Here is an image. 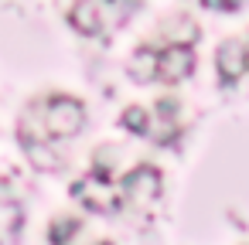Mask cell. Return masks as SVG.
<instances>
[{
    "mask_svg": "<svg viewBox=\"0 0 249 245\" xmlns=\"http://www.w3.org/2000/svg\"><path fill=\"white\" fill-rule=\"evenodd\" d=\"M41 126L52 140H72L86 126V106L72 96H52L41 106Z\"/></svg>",
    "mask_w": 249,
    "mask_h": 245,
    "instance_id": "1",
    "label": "cell"
},
{
    "mask_svg": "<svg viewBox=\"0 0 249 245\" xmlns=\"http://www.w3.org/2000/svg\"><path fill=\"white\" fill-rule=\"evenodd\" d=\"M72 194H75V201H79V204H86L89 211H99V214L123 208L120 187L106 177V170H103V167H99V170H92V174H86L82 180H75V184H72Z\"/></svg>",
    "mask_w": 249,
    "mask_h": 245,
    "instance_id": "2",
    "label": "cell"
},
{
    "mask_svg": "<svg viewBox=\"0 0 249 245\" xmlns=\"http://www.w3.org/2000/svg\"><path fill=\"white\" fill-rule=\"evenodd\" d=\"M123 204H147L160 194V170L150 163H137L130 174H123V180L116 184Z\"/></svg>",
    "mask_w": 249,
    "mask_h": 245,
    "instance_id": "3",
    "label": "cell"
},
{
    "mask_svg": "<svg viewBox=\"0 0 249 245\" xmlns=\"http://www.w3.org/2000/svg\"><path fill=\"white\" fill-rule=\"evenodd\" d=\"M195 72V51L191 45H167L164 51H157V79L174 85V82H184L188 75Z\"/></svg>",
    "mask_w": 249,
    "mask_h": 245,
    "instance_id": "4",
    "label": "cell"
},
{
    "mask_svg": "<svg viewBox=\"0 0 249 245\" xmlns=\"http://www.w3.org/2000/svg\"><path fill=\"white\" fill-rule=\"evenodd\" d=\"M215 68H218L222 85H235L246 75V68H249V62H246V41H239V38L222 41L218 51H215Z\"/></svg>",
    "mask_w": 249,
    "mask_h": 245,
    "instance_id": "5",
    "label": "cell"
},
{
    "mask_svg": "<svg viewBox=\"0 0 249 245\" xmlns=\"http://www.w3.org/2000/svg\"><path fill=\"white\" fill-rule=\"evenodd\" d=\"M21 225H24V211H21L18 197L11 194V184L0 180V245L14 242L18 231H21Z\"/></svg>",
    "mask_w": 249,
    "mask_h": 245,
    "instance_id": "6",
    "label": "cell"
},
{
    "mask_svg": "<svg viewBox=\"0 0 249 245\" xmlns=\"http://www.w3.org/2000/svg\"><path fill=\"white\" fill-rule=\"evenodd\" d=\"M103 11H106L103 0H75L72 11H69V24H72L79 34L92 38V34L103 31Z\"/></svg>",
    "mask_w": 249,
    "mask_h": 245,
    "instance_id": "7",
    "label": "cell"
},
{
    "mask_svg": "<svg viewBox=\"0 0 249 245\" xmlns=\"http://www.w3.org/2000/svg\"><path fill=\"white\" fill-rule=\"evenodd\" d=\"M178 133V99L164 96L157 106H154V116H150V136L157 143H171Z\"/></svg>",
    "mask_w": 249,
    "mask_h": 245,
    "instance_id": "8",
    "label": "cell"
},
{
    "mask_svg": "<svg viewBox=\"0 0 249 245\" xmlns=\"http://www.w3.org/2000/svg\"><path fill=\"white\" fill-rule=\"evenodd\" d=\"M130 75L137 82H154L157 79V51L154 48H137L130 58Z\"/></svg>",
    "mask_w": 249,
    "mask_h": 245,
    "instance_id": "9",
    "label": "cell"
},
{
    "mask_svg": "<svg viewBox=\"0 0 249 245\" xmlns=\"http://www.w3.org/2000/svg\"><path fill=\"white\" fill-rule=\"evenodd\" d=\"M79 231H82L79 218L62 214V218H55V221H52V228H48V242H52V245H72Z\"/></svg>",
    "mask_w": 249,
    "mask_h": 245,
    "instance_id": "10",
    "label": "cell"
},
{
    "mask_svg": "<svg viewBox=\"0 0 249 245\" xmlns=\"http://www.w3.org/2000/svg\"><path fill=\"white\" fill-rule=\"evenodd\" d=\"M120 123H123V130H130V133H140V136L150 133V113L140 109V106H130V109L120 116Z\"/></svg>",
    "mask_w": 249,
    "mask_h": 245,
    "instance_id": "11",
    "label": "cell"
},
{
    "mask_svg": "<svg viewBox=\"0 0 249 245\" xmlns=\"http://www.w3.org/2000/svg\"><path fill=\"white\" fill-rule=\"evenodd\" d=\"M103 4H109V7H116V17L123 21L130 11H137V4H140V0H103Z\"/></svg>",
    "mask_w": 249,
    "mask_h": 245,
    "instance_id": "12",
    "label": "cell"
},
{
    "mask_svg": "<svg viewBox=\"0 0 249 245\" xmlns=\"http://www.w3.org/2000/svg\"><path fill=\"white\" fill-rule=\"evenodd\" d=\"M208 7H218V11H239L242 0H205Z\"/></svg>",
    "mask_w": 249,
    "mask_h": 245,
    "instance_id": "13",
    "label": "cell"
},
{
    "mask_svg": "<svg viewBox=\"0 0 249 245\" xmlns=\"http://www.w3.org/2000/svg\"><path fill=\"white\" fill-rule=\"evenodd\" d=\"M246 62H249V45H246Z\"/></svg>",
    "mask_w": 249,
    "mask_h": 245,
    "instance_id": "14",
    "label": "cell"
},
{
    "mask_svg": "<svg viewBox=\"0 0 249 245\" xmlns=\"http://www.w3.org/2000/svg\"><path fill=\"white\" fill-rule=\"evenodd\" d=\"M99 245H113V242H99Z\"/></svg>",
    "mask_w": 249,
    "mask_h": 245,
    "instance_id": "15",
    "label": "cell"
}]
</instances>
